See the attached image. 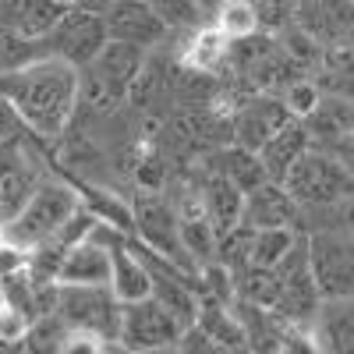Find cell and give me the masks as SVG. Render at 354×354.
I'll return each mask as SVG.
<instances>
[{"label": "cell", "instance_id": "1", "mask_svg": "<svg viewBox=\"0 0 354 354\" xmlns=\"http://www.w3.org/2000/svg\"><path fill=\"white\" fill-rule=\"evenodd\" d=\"M0 93L8 96L28 135L53 142L71 128L78 113V68L39 53L28 64L0 75Z\"/></svg>", "mask_w": 354, "mask_h": 354}, {"label": "cell", "instance_id": "2", "mask_svg": "<svg viewBox=\"0 0 354 354\" xmlns=\"http://www.w3.org/2000/svg\"><path fill=\"white\" fill-rule=\"evenodd\" d=\"M287 192L301 205L305 230L315 223H333L330 216L344 209V202L354 195V170L322 145H308L283 177Z\"/></svg>", "mask_w": 354, "mask_h": 354}, {"label": "cell", "instance_id": "3", "mask_svg": "<svg viewBox=\"0 0 354 354\" xmlns=\"http://www.w3.org/2000/svg\"><path fill=\"white\" fill-rule=\"evenodd\" d=\"M145 61H149L145 50L106 39L93 61L78 68V110H88L96 117H113L128 103L138 75L145 71Z\"/></svg>", "mask_w": 354, "mask_h": 354}, {"label": "cell", "instance_id": "4", "mask_svg": "<svg viewBox=\"0 0 354 354\" xmlns=\"http://www.w3.org/2000/svg\"><path fill=\"white\" fill-rule=\"evenodd\" d=\"M82 209V192L78 185H68L61 177H43L36 192L25 198L21 209L4 223L8 227V241L21 252H32L43 241H50L75 213Z\"/></svg>", "mask_w": 354, "mask_h": 354}, {"label": "cell", "instance_id": "5", "mask_svg": "<svg viewBox=\"0 0 354 354\" xmlns=\"http://www.w3.org/2000/svg\"><path fill=\"white\" fill-rule=\"evenodd\" d=\"M121 301L110 294L106 283H57L53 290V315H61L71 330L93 333L103 347H117L121 330Z\"/></svg>", "mask_w": 354, "mask_h": 354}, {"label": "cell", "instance_id": "6", "mask_svg": "<svg viewBox=\"0 0 354 354\" xmlns=\"http://www.w3.org/2000/svg\"><path fill=\"white\" fill-rule=\"evenodd\" d=\"M305 252L322 298L354 294V234L337 223H315L305 230Z\"/></svg>", "mask_w": 354, "mask_h": 354}, {"label": "cell", "instance_id": "7", "mask_svg": "<svg viewBox=\"0 0 354 354\" xmlns=\"http://www.w3.org/2000/svg\"><path fill=\"white\" fill-rule=\"evenodd\" d=\"M106 43V25L100 11L88 8H68L50 32L39 39V53L68 61L71 68H85Z\"/></svg>", "mask_w": 354, "mask_h": 354}, {"label": "cell", "instance_id": "8", "mask_svg": "<svg viewBox=\"0 0 354 354\" xmlns=\"http://www.w3.org/2000/svg\"><path fill=\"white\" fill-rule=\"evenodd\" d=\"M185 333V322L177 319L160 298H142L121 308V330H117V347L128 351H167L177 347Z\"/></svg>", "mask_w": 354, "mask_h": 354}, {"label": "cell", "instance_id": "9", "mask_svg": "<svg viewBox=\"0 0 354 354\" xmlns=\"http://www.w3.org/2000/svg\"><path fill=\"white\" fill-rule=\"evenodd\" d=\"M43 177L46 170L32 149V142H28V131L0 145V223H8L21 209Z\"/></svg>", "mask_w": 354, "mask_h": 354}, {"label": "cell", "instance_id": "10", "mask_svg": "<svg viewBox=\"0 0 354 354\" xmlns=\"http://www.w3.org/2000/svg\"><path fill=\"white\" fill-rule=\"evenodd\" d=\"M290 117L294 113L283 106L277 93H241L230 110V142L259 153Z\"/></svg>", "mask_w": 354, "mask_h": 354}, {"label": "cell", "instance_id": "11", "mask_svg": "<svg viewBox=\"0 0 354 354\" xmlns=\"http://www.w3.org/2000/svg\"><path fill=\"white\" fill-rule=\"evenodd\" d=\"M100 15L106 25V39L113 43H128V46L153 53L174 39V32L160 21V15L145 0H110Z\"/></svg>", "mask_w": 354, "mask_h": 354}, {"label": "cell", "instance_id": "12", "mask_svg": "<svg viewBox=\"0 0 354 354\" xmlns=\"http://www.w3.org/2000/svg\"><path fill=\"white\" fill-rule=\"evenodd\" d=\"M294 25L308 32L322 50L347 46L354 36V0H301Z\"/></svg>", "mask_w": 354, "mask_h": 354}, {"label": "cell", "instance_id": "13", "mask_svg": "<svg viewBox=\"0 0 354 354\" xmlns=\"http://www.w3.org/2000/svg\"><path fill=\"white\" fill-rule=\"evenodd\" d=\"M121 241V234L110 230V241H103V234H96V227L78 238L64 259H61V270H57V283H106L110 280V255L113 245Z\"/></svg>", "mask_w": 354, "mask_h": 354}, {"label": "cell", "instance_id": "14", "mask_svg": "<svg viewBox=\"0 0 354 354\" xmlns=\"http://www.w3.org/2000/svg\"><path fill=\"white\" fill-rule=\"evenodd\" d=\"M241 223H248L252 230H266V227H294V230H305L301 205L294 202V195L287 192L283 181H262V185H255V188L245 195Z\"/></svg>", "mask_w": 354, "mask_h": 354}, {"label": "cell", "instance_id": "15", "mask_svg": "<svg viewBox=\"0 0 354 354\" xmlns=\"http://www.w3.org/2000/svg\"><path fill=\"white\" fill-rule=\"evenodd\" d=\"M308 337H312V347H319V351L354 354V294L322 298L312 326H308Z\"/></svg>", "mask_w": 354, "mask_h": 354}, {"label": "cell", "instance_id": "16", "mask_svg": "<svg viewBox=\"0 0 354 354\" xmlns=\"http://www.w3.org/2000/svg\"><path fill=\"white\" fill-rule=\"evenodd\" d=\"M195 192H198V202L209 223L216 227V234H223L227 227L241 223V209H245V192L227 181L223 174L209 170L205 163H198V181H195Z\"/></svg>", "mask_w": 354, "mask_h": 354}, {"label": "cell", "instance_id": "17", "mask_svg": "<svg viewBox=\"0 0 354 354\" xmlns=\"http://www.w3.org/2000/svg\"><path fill=\"white\" fill-rule=\"evenodd\" d=\"M106 287H110V294H113L121 305L142 301V298H149V294H153V270H149V262H145L142 252L131 248L124 238L113 245Z\"/></svg>", "mask_w": 354, "mask_h": 354}, {"label": "cell", "instance_id": "18", "mask_svg": "<svg viewBox=\"0 0 354 354\" xmlns=\"http://www.w3.org/2000/svg\"><path fill=\"white\" fill-rule=\"evenodd\" d=\"M312 145H322V149H337L340 142H347L354 135V100L344 96H330L322 93L319 103L301 117Z\"/></svg>", "mask_w": 354, "mask_h": 354}, {"label": "cell", "instance_id": "19", "mask_svg": "<svg viewBox=\"0 0 354 354\" xmlns=\"http://www.w3.org/2000/svg\"><path fill=\"white\" fill-rule=\"evenodd\" d=\"M195 326L209 337L213 351H238V347H248V337H245V322L234 308V298H198V312H195Z\"/></svg>", "mask_w": 354, "mask_h": 354}, {"label": "cell", "instance_id": "20", "mask_svg": "<svg viewBox=\"0 0 354 354\" xmlns=\"http://www.w3.org/2000/svg\"><path fill=\"white\" fill-rule=\"evenodd\" d=\"M64 11H68V4H61V0H0V18H4L18 36L32 39L36 46L50 28L61 21Z\"/></svg>", "mask_w": 354, "mask_h": 354}, {"label": "cell", "instance_id": "21", "mask_svg": "<svg viewBox=\"0 0 354 354\" xmlns=\"http://www.w3.org/2000/svg\"><path fill=\"white\" fill-rule=\"evenodd\" d=\"M308 145H312V138H308L305 121H301V117H290V121L259 149V160H262L266 177H270V181H283L287 170L298 163V156L308 149Z\"/></svg>", "mask_w": 354, "mask_h": 354}, {"label": "cell", "instance_id": "22", "mask_svg": "<svg viewBox=\"0 0 354 354\" xmlns=\"http://www.w3.org/2000/svg\"><path fill=\"white\" fill-rule=\"evenodd\" d=\"M315 85L330 96L354 100V50L351 46H326L312 71Z\"/></svg>", "mask_w": 354, "mask_h": 354}, {"label": "cell", "instance_id": "23", "mask_svg": "<svg viewBox=\"0 0 354 354\" xmlns=\"http://www.w3.org/2000/svg\"><path fill=\"white\" fill-rule=\"evenodd\" d=\"M305 238V230H294V227H266V230H252V252L248 262L255 266H280L294 245Z\"/></svg>", "mask_w": 354, "mask_h": 354}, {"label": "cell", "instance_id": "24", "mask_svg": "<svg viewBox=\"0 0 354 354\" xmlns=\"http://www.w3.org/2000/svg\"><path fill=\"white\" fill-rule=\"evenodd\" d=\"M209 21L227 39H245V36L259 32V18H255L248 0H220V4L209 11Z\"/></svg>", "mask_w": 354, "mask_h": 354}, {"label": "cell", "instance_id": "25", "mask_svg": "<svg viewBox=\"0 0 354 354\" xmlns=\"http://www.w3.org/2000/svg\"><path fill=\"white\" fill-rule=\"evenodd\" d=\"M145 4L160 15V21L170 28L174 36L177 32H188V28H195V25L205 21V11L198 8V0H145Z\"/></svg>", "mask_w": 354, "mask_h": 354}, {"label": "cell", "instance_id": "26", "mask_svg": "<svg viewBox=\"0 0 354 354\" xmlns=\"http://www.w3.org/2000/svg\"><path fill=\"white\" fill-rule=\"evenodd\" d=\"M32 57H39V46H36L32 39L18 36L15 28L0 18V75H8V71L28 64Z\"/></svg>", "mask_w": 354, "mask_h": 354}, {"label": "cell", "instance_id": "27", "mask_svg": "<svg viewBox=\"0 0 354 354\" xmlns=\"http://www.w3.org/2000/svg\"><path fill=\"white\" fill-rule=\"evenodd\" d=\"M277 96L283 100V106H287L294 117H305V113H308V110L319 103L322 88L315 85V78H312V75H298V78L283 82V85L277 88Z\"/></svg>", "mask_w": 354, "mask_h": 354}, {"label": "cell", "instance_id": "28", "mask_svg": "<svg viewBox=\"0 0 354 354\" xmlns=\"http://www.w3.org/2000/svg\"><path fill=\"white\" fill-rule=\"evenodd\" d=\"M255 18H259V32H270L277 36L280 28H287L294 21V15H298V4L301 0H248Z\"/></svg>", "mask_w": 354, "mask_h": 354}, {"label": "cell", "instance_id": "29", "mask_svg": "<svg viewBox=\"0 0 354 354\" xmlns=\"http://www.w3.org/2000/svg\"><path fill=\"white\" fill-rule=\"evenodd\" d=\"M18 135H25V124H21V117L15 113V106L8 103V96L0 93V145L18 138Z\"/></svg>", "mask_w": 354, "mask_h": 354}, {"label": "cell", "instance_id": "30", "mask_svg": "<svg viewBox=\"0 0 354 354\" xmlns=\"http://www.w3.org/2000/svg\"><path fill=\"white\" fill-rule=\"evenodd\" d=\"M333 153H337V156H340V160H344V163H347V167L354 170V135H351L347 142H340V145H337Z\"/></svg>", "mask_w": 354, "mask_h": 354}, {"label": "cell", "instance_id": "31", "mask_svg": "<svg viewBox=\"0 0 354 354\" xmlns=\"http://www.w3.org/2000/svg\"><path fill=\"white\" fill-rule=\"evenodd\" d=\"M61 4H68V8H88V11H103L110 0H61Z\"/></svg>", "mask_w": 354, "mask_h": 354}, {"label": "cell", "instance_id": "32", "mask_svg": "<svg viewBox=\"0 0 354 354\" xmlns=\"http://www.w3.org/2000/svg\"><path fill=\"white\" fill-rule=\"evenodd\" d=\"M340 223H344V227L354 234V195L344 202V209H340Z\"/></svg>", "mask_w": 354, "mask_h": 354}, {"label": "cell", "instance_id": "33", "mask_svg": "<svg viewBox=\"0 0 354 354\" xmlns=\"http://www.w3.org/2000/svg\"><path fill=\"white\" fill-rule=\"evenodd\" d=\"M216 4H220V0H198V8H202V11H205V18H209V11H213V8H216Z\"/></svg>", "mask_w": 354, "mask_h": 354}, {"label": "cell", "instance_id": "34", "mask_svg": "<svg viewBox=\"0 0 354 354\" xmlns=\"http://www.w3.org/2000/svg\"><path fill=\"white\" fill-rule=\"evenodd\" d=\"M347 46H351V50H354V36H351V43H347Z\"/></svg>", "mask_w": 354, "mask_h": 354}]
</instances>
